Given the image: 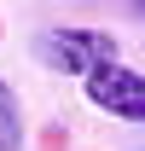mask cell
Segmentation results:
<instances>
[{
    "mask_svg": "<svg viewBox=\"0 0 145 151\" xmlns=\"http://www.w3.org/2000/svg\"><path fill=\"white\" fill-rule=\"evenodd\" d=\"M35 52H41V64H52L64 76H87L110 58H122V47H116L110 29H47L35 41Z\"/></svg>",
    "mask_w": 145,
    "mask_h": 151,
    "instance_id": "cell-1",
    "label": "cell"
},
{
    "mask_svg": "<svg viewBox=\"0 0 145 151\" xmlns=\"http://www.w3.org/2000/svg\"><path fill=\"white\" fill-rule=\"evenodd\" d=\"M81 87H87V105L105 116H122V122H145V76L128 70L122 58H110L99 70L81 76Z\"/></svg>",
    "mask_w": 145,
    "mask_h": 151,
    "instance_id": "cell-2",
    "label": "cell"
},
{
    "mask_svg": "<svg viewBox=\"0 0 145 151\" xmlns=\"http://www.w3.org/2000/svg\"><path fill=\"white\" fill-rule=\"evenodd\" d=\"M23 145V111H18V93L0 81V151H18Z\"/></svg>",
    "mask_w": 145,
    "mask_h": 151,
    "instance_id": "cell-3",
    "label": "cell"
}]
</instances>
